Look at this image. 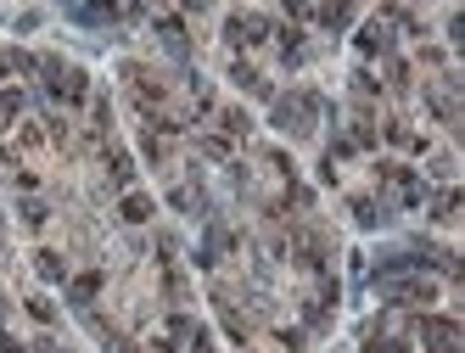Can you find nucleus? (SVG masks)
I'll list each match as a JSON object with an SVG mask.
<instances>
[{
  "label": "nucleus",
  "mask_w": 465,
  "mask_h": 353,
  "mask_svg": "<svg viewBox=\"0 0 465 353\" xmlns=\"http://www.w3.org/2000/svg\"><path fill=\"white\" fill-rule=\"evenodd\" d=\"M34 270H40V281H51V286L68 281V264H62V253H34Z\"/></svg>",
  "instance_id": "2"
},
{
  "label": "nucleus",
  "mask_w": 465,
  "mask_h": 353,
  "mask_svg": "<svg viewBox=\"0 0 465 353\" xmlns=\"http://www.w3.org/2000/svg\"><path fill=\"white\" fill-rule=\"evenodd\" d=\"M118 213H124V224H146V219H152V197H141V191H129V197L118 202Z\"/></svg>",
  "instance_id": "3"
},
{
  "label": "nucleus",
  "mask_w": 465,
  "mask_h": 353,
  "mask_svg": "<svg viewBox=\"0 0 465 353\" xmlns=\"http://www.w3.org/2000/svg\"><path fill=\"white\" fill-rule=\"evenodd\" d=\"M225 34H230V45H241V51H247V45H258V40H264V17H252V11L241 17V11H235L230 23H225Z\"/></svg>",
  "instance_id": "1"
},
{
  "label": "nucleus",
  "mask_w": 465,
  "mask_h": 353,
  "mask_svg": "<svg viewBox=\"0 0 465 353\" xmlns=\"http://www.w3.org/2000/svg\"><path fill=\"white\" fill-rule=\"evenodd\" d=\"M28 314H34V320H40V325H51V320H57V308H51V303H45V297H28Z\"/></svg>",
  "instance_id": "6"
},
{
  "label": "nucleus",
  "mask_w": 465,
  "mask_h": 353,
  "mask_svg": "<svg viewBox=\"0 0 465 353\" xmlns=\"http://www.w3.org/2000/svg\"><path fill=\"white\" fill-rule=\"evenodd\" d=\"M11 112H23V90H0V118H11Z\"/></svg>",
  "instance_id": "7"
},
{
  "label": "nucleus",
  "mask_w": 465,
  "mask_h": 353,
  "mask_svg": "<svg viewBox=\"0 0 465 353\" xmlns=\"http://www.w3.org/2000/svg\"><path fill=\"white\" fill-rule=\"evenodd\" d=\"M353 45H359V57H382V51H387V34L370 23V28H359V34H353Z\"/></svg>",
  "instance_id": "4"
},
{
  "label": "nucleus",
  "mask_w": 465,
  "mask_h": 353,
  "mask_svg": "<svg viewBox=\"0 0 465 353\" xmlns=\"http://www.w3.org/2000/svg\"><path fill=\"white\" fill-rule=\"evenodd\" d=\"M23 219H28L34 230H40V224H45V202H28V208H23Z\"/></svg>",
  "instance_id": "8"
},
{
  "label": "nucleus",
  "mask_w": 465,
  "mask_h": 353,
  "mask_svg": "<svg viewBox=\"0 0 465 353\" xmlns=\"http://www.w3.org/2000/svg\"><path fill=\"white\" fill-rule=\"evenodd\" d=\"M95 291H101V275H95V270H90V275H78V281H73V297H78V303H84V297H95Z\"/></svg>",
  "instance_id": "5"
}]
</instances>
